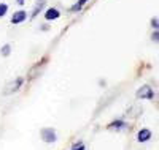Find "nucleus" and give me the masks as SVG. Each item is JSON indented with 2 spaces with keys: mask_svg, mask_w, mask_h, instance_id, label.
I'll return each instance as SVG.
<instances>
[{
  "mask_svg": "<svg viewBox=\"0 0 159 150\" xmlns=\"http://www.w3.org/2000/svg\"><path fill=\"white\" fill-rule=\"evenodd\" d=\"M42 139L45 142H54L57 139V136H56V131L52 130V128H43L42 130Z\"/></svg>",
  "mask_w": 159,
  "mask_h": 150,
  "instance_id": "obj_1",
  "label": "nucleus"
},
{
  "mask_svg": "<svg viewBox=\"0 0 159 150\" xmlns=\"http://www.w3.org/2000/svg\"><path fill=\"white\" fill-rule=\"evenodd\" d=\"M137 97H139V98L153 100V98H154V92H153V89H150L148 85H143V87H140V90L137 92Z\"/></svg>",
  "mask_w": 159,
  "mask_h": 150,
  "instance_id": "obj_2",
  "label": "nucleus"
},
{
  "mask_svg": "<svg viewBox=\"0 0 159 150\" xmlns=\"http://www.w3.org/2000/svg\"><path fill=\"white\" fill-rule=\"evenodd\" d=\"M25 19H27V13L25 11H22V10H19V11H16V13H13V16H11V24H21V22H24Z\"/></svg>",
  "mask_w": 159,
  "mask_h": 150,
  "instance_id": "obj_3",
  "label": "nucleus"
},
{
  "mask_svg": "<svg viewBox=\"0 0 159 150\" xmlns=\"http://www.w3.org/2000/svg\"><path fill=\"white\" fill-rule=\"evenodd\" d=\"M59 16H61V13H59L57 8H48L46 13H45V18H46L48 21H54V19H57Z\"/></svg>",
  "mask_w": 159,
  "mask_h": 150,
  "instance_id": "obj_4",
  "label": "nucleus"
},
{
  "mask_svg": "<svg viewBox=\"0 0 159 150\" xmlns=\"http://www.w3.org/2000/svg\"><path fill=\"white\" fill-rule=\"evenodd\" d=\"M137 138H139V142H147V141H150V139H151V131H150V130H147V128H143V130H140V131H139Z\"/></svg>",
  "mask_w": 159,
  "mask_h": 150,
  "instance_id": "obj_5",
  "label": "nucleus"
},
{
  "mask_svg": "<svg viewBox=\"0 0 159 150\" xmlns=\"http://www.w3.org/2000/svg\"><path fill=\"white\" fill-rule=\"evenodd\" d=\"M22 82H24V79L22 77H18L15 82H11L8 87H7V90H5V93H11V92H16L21 85H22Z\"/></svg>",
  "mask_w": 159,
  "mask_h": 150,
  "instance_id": "obj_6",
  "label": "nucleus"
},
{
  "mask_svg": "<svg viewBox=\"0 0 159 150\" xmlns=\"http://www.w3.org/2000/svg\"><path fill=\"white\" fill-rule=\"evenodd\" d=\"M43 5H45V0H40V2L35 5V8H34V11H32V18H35L40 11H42V8H43Z\"/></svg>",
  "mask_w": 159,
  "mask_h": 150,
  "instance_id": "obj_7",
  "label": "nucleus"
},
{
  "mask_svg": "<svg viewBox=\"0 0 159 150\" xmlns=\"http://www.w3.org/2000/svg\"><path fill=\"white\" fill-rule=\"evenodd\" d=\"M124 127H126V123H124L123 120H115L113 123H110V128H116V130H121Z\"/></svg>",
  "mask_w": 159,
  "mask_h": 150,
  "instance_id": "obj_8",
  "label": "nucleus"
},
{
  "mask_svg": "<svg viewBox=\"0 0 159 150\" xmlns=\"http://www.w3.org/2000/svg\"><path fill=\"white\" fill-rule=\"evenodd\" d=\"M86 2H88V0H78V3H75V5L72 6L70 11H78V10H81V6H83Z\"/></svg>",
  "mask_w": 159,
  "mask_h": 150,
  "instance_id": "obj_9",
  "label": "nucleus"
},
{
  "mask_svg": "<svg viewBox=\"0 0 159 150\" xmlns=\"http://www.w3.org/2000/svg\"><path fill=\"white\" fill-rule=\"evenodd\" d=\"M7 11H8V6L5 3H0V18H3L7 15Z\"/></svg>",
  "mask_w": 159,
  "mask_h": 150,
  "instance_id": "obj_10",
  "label": "nucleus"
},
{
  "mask_svg": "<svg viewBox=\"0 0 159 150\" xmlns=\"http://www.w3.org/2000/svg\"><path fill=\"white\" fill-rule=\"evenodd\" d=\"M10 51H11V46H10V44H5V46L2 48V56H5V57H7L8 54H10Z\"/></svg>",
  "mask_w": 159,
  "mask_h": 150,
  "instance_id": "obj_11",
  "label": "nucleus"
},
{
  "mask_svg": "<svg viewBox=\"0 0 159 150\" xmlns=\"http://www.w3.org/2000/svg\"><path fill=\"white\" fill-rule=\"evenodd\" d=\"M72 150H84V145L83 144H78V147H73Z\"/></svg>",
  "mask_w": 159,
  "mask_h": 150,
  "instance_id": "obj_12",
  "label": "nucleus"
},
{
  "mask_svg": "<svg viewBox=\"0 0 159 150\" xmlns=\"http://www.w3.org/2000/svg\"><path fill=\"white\" fill-rule=\"evenodd\" d=\"M151 24H153V27H154V29H157V19H156V18L151 21Z\"/></svg>",
  "mask_w": 159,
  "mask_h": 150,
  "instance_id": "obj_13",
  "label": "nucleus"
},
{
  "mask_svg": "<svg viewBox=\"0 0 159 150\" xmlns=\"http://www.w3.org/2000/svg\"><path fill=\"white\" fill-rule=\"evenodd\" d=\"M153 40H154V41H157V32H154V35H153Z\"/></svg>",
  "mask_w": 159,
  "mask_h": 150,
  "instance_id": "obj_14",
  "label": "nucleus"
},
{
  "mask_svg": "<svg viewBox=\"0 0 159 150\" xmlns=\"http://www.w3.org/2000/svg\"><path fill=\"white\" fill-rule=\"evenodd\" d=\"M16 2H18L19 5H24V3H25V0H16Z\"/></svg>",
  "mask_w": 159,
  "mask_h": 150,
  "instance_id": "obj_15",
  "label": "nucleus"
}]
</instances>
